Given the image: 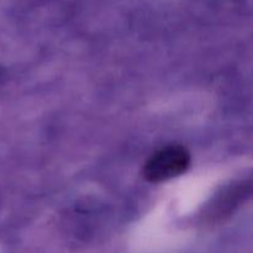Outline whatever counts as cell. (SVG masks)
I'll return each mask as SVG.
<instances>
[{"instance_id":"obj_1","label":"cell","mask_w":253,"mask_h":253,"mask_svg":"<svg viewBox=\"0 0 253 253\" xmlns=\"http://www.w3.org/2000/svg\"><path fill=\"white\" fill-rule=\"evenodd\" d=\"M190 166V153L180 145H170L153 153L143 167V177L161 183L183 174Z\"/></svg>"}]
</instances>
